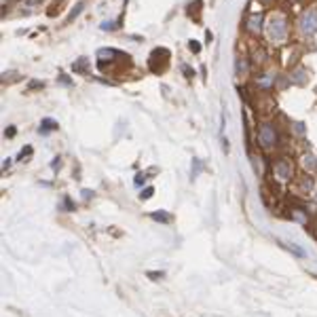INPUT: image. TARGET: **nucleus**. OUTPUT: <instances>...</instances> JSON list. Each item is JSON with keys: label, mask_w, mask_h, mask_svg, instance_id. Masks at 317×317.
<instances>
[{"label": "nucleus", "mask_w": 317, "mask_h": 317, "mask_svg": "<svg viewBox=\"0 0 317 317\" xmlns=\"http://www.w3.org/2000/svg\"><path fill=\"white\" fill-rule=\"evenodd\" d=\"M288 32H290L288 21H285V17H281V15H277V17H273L266 24V34H268V38H271V42H275V44L285 42Z\"/></svg>", "instance_id": "obj_1"}, {"label": "nucleus", "mask_w": 317, "mask_h": 317, "mask_svg": "<svg viewBox=\"0 0 317 317\" xmlns=\"http://www.w3.org/2000/svg\"><path fill=\"white\" fill-rule=\"evenodd\" d=\"M277 129L273 127V123H262L258 127V144L264 150H273L277 146Z\"/></svg>", "instance_id": "obj_2"}, {"label": "nucleus", "mask_w": 317, "mask_h": 317, "mask_svg": "<svg viewBox=\"0 0 317 317\" xmlns=\"http://www.w3.org/2000/svg\"><path fill=\"white\" fill-rule=\"evenodd\" d=\"M300 30H303L307 36L317 32V11L315 9H309L303 13V17H300Z\"/></svg>", "instance_id": "obj_3"}, {"label": "nucleus", "mask_w": 317, "mask_h": 317, "mask_svg": "<svg viewBox=\"0 0 317 317\" xmlns=\"http://www.w3.org/2000/svg\"><path fill=\"white\" fill-rule=\"evenodd\" d=\"M273 169H275V176H277L281 182H288V180H292V176H294V167H292V163L288 161V158H279V161L273 165Z\"/></svg>", "instance_id": "obj_4"}, {"label": "nucleus", "mask_w": 317, "mask_h": 317, "mask_svg": "<svg viewBox=\"0 0 317 317\" xmlns=\"http://www.w3.org/2000/svg\"><path fill=\"white\" fill-rule=\"evenodd\" d=\"M262 24V15H254V17H250V24H247V30L252 32V34H258L260 32V26Z\"/></svg>", "instance_id": "obj_5"}, {"label": "nucleus", "mask_w": 317, "mask_h": 317, "mask_svg": "<svg viewBox=\"0 0 317 317\" xmlns=\"http://www.w3.org/2000/svg\"><path fill=\"white\" fill-rule=\"evenodd\" d=\"M55 127H57V123H55V121H51V119H44V121H42V131L55 129Z\"/></svg>", "instance_id": "obj_6"}, {"label": "nucleus", "mask_w": 317, "mask_h": 317, "mask_svg": "<svg viewBox=\"0 0 317 317\" xmlns=\"http://www.w3.org/2000/svg\"><path fill=\"white\" fill-rule=\"evenodd\" d=\"M152 218L154 220H161V222H171V218L167 214H152Z\"/></svg>", "instance_id": "obj_7"}, {"label": "nucleus", "mask_w": 317, "mask_h": 317, "mask_svg": "<svg viewBox=\"0 0 317 317\" xmlns=\"http://www.w3.org/2000/svg\"><path fill=\"white\" fill-rule=\"evenodd\" d=\"M152 193H154V190H152V188H146V190H144V193H142V199H148V197H150Z\"/></svg>", "instance_id": "obj_8"}, {"label": "nucleus", "mask_w": 317, "mask_h": 317, "mask_svg": "<svg viewBox=\"0 0 317 317\" xmlns=\"http://www.w3.org/2000/svg\"><path fill=\"white\" fill-rule=\"evenodd\" d=\"M262 3H273V0H262Z\"/></svg>", "instance_id": "obj_9"}]
</instances>
